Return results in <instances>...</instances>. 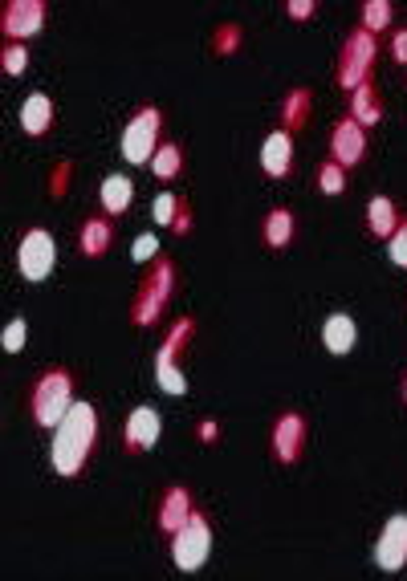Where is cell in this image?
<instances>
[{
	"label": "cell",
	"mask_w": 407,
	"mask_h": 581,
	"mask_svg": "<svg viewBox=\"0 0 407 581\" xmlns=\"http://www.w3.org/2000/svg\"><path fill=\"white\" fill-rule=\"evenodd\" d=\"M114 244V216L106 212H90L78 220V252L86 256V261H98V256H106Z\"/></svg>",
	"instance_id": "15"
},
{
	"label": "cell",
	"mask_w": 407,
	"mask_h": 581,
	"mask_svg": "<svg viewBox=\"0 0 407 581\" xmlns=\"http://www.w3.org/2000/svg\"><path fill=\"white\" fill-rule=\"evenodd\" d=\"M131 204H135V179L127 175V171H114V175H106L102 183H98V208L106 212V216H127L131 212Z\"/></svg>",
	"instance_id": "16"
},
{
	"label": "cell",
	"mask_w": 407,
	"mask_h": 581,
	"mask_svg": "<svg viewBox=\"0 0 407 581\" xmlns=\"http://www.w3.org/2000/svg\"><path fill=\"white\" fill-rule=\"evenodd\" d=\"M155 382H159V391H163V395H171V399H184V395H188V378H184L180 362L155 366Z\"/></svg>",
	"instance_id": "27"
},
{
	"label": "cell",
	"mask_w": 407,
	"mask_h": 581,
	"mask_svg": "<svg viewBox=\"0 0 407 581\" xmlns=\"http://www.w3.org/2000/svg\"><path fill=\"white\" fill-rule=\"evenodd\" d=\"M0 70H5L9 78H21L29 70V49H25V41H5V49H0Z\"/></svg>",
	"instance_id": "29"
},
{
	"label": "cell",
	"mask_w": 407,
	"mask_h": 581,
	"mask_svg": "<svg viewBox=\"0 0 407 581\" xmlns=\"http://www.w3.org/2000/svg\"><path fill=\"white\" fill-rule=\"evenodd\" d=\"M180 200H184V196H176V191H159V196H155V204H151V216H155V224H159V228H171V224H176Z\"/></svg>",
	"instance_id": "30"
},
{
	"label": "cell",
	"mask_w": 407,
	"mask_h": 581,
	"mask_svg": "<svg viewBox=\"0 0 407 581\" xmlns=\"http://www.w3.org/2000/svg\"><path fill=\"white\" fill-rule=\"evenodd\" d=\"M371 557H375V565H379L383 573L407 569V516H403V512H395V516H387V521H383Z\"/></svg>",
	"instance_id": "10"
},
{
	"label": "cell",
	"mask_w": 407,
	"mask_h": 581,
	"mask_svg": "<svg viewBox=\"0 0 407 581\" xmlns=\"http://www.w3.org/2000/svg\"><path fill=\"white\" fill-rule=\"evenodd\" d=\"M261 171L269 179H285L294 171V131H285V126H273L261 143Z\"/></svg>",
	"instance_id": "14"
},
{
	"label": "cell",
	"mask_w": 407,
	"mask_h": 581,
	"mask_svg": "<svg viewBox=\"0 0 407 581\" xmlns=\"http://www.w3.org/2000/svg\"><path fill=\"white\" fill-rule=\"evenodd\" d=\"M387 53H391V61H399V66H407V25H399V29L391 33V41H387Z\"/></svg>",
	"instance_id": "35"
},
{
	"label": "cell",
	"mask_w": 407,
	"mask_h": 581,
	"mask_svg": "<svg viewBox=\"0 0 407 581\" xmlns=\"http://www.w3.org/2000/svg\"><path fill=\"white\" fill-rule=\"evenodd\" d=\"M375 61H379V33L355 25L351 33L342 37V49H338V66H334V82L342 90H355L359 82H367L375 74Z\"/></svg>",
	"instance_id": "4"
},
{
	"label": "cell",
	"mask_w": 407,
	"mask_h": 581,
	"mask_svg": "<svg viewBox=\"0 0 407 581\" xmlns=\"http://www.w3.org/2000/svg\"><path fill=\"white\" fill-rule=\"evenodd\" d=\"M176 265L167 261V256H155V261L143 269V281L135 289V301H131V326L147 330V326H159L167 305H171V293H176Z\"/></svg>",
	"instance_id": "3"
},
{
	"label": "cell",
	"mask_w": 407,
	"mask_h": 581,
	"mask_svg": "<svg viewBox=\"0 0 407 581\" xmlns=\"http://www.w3.org/2000/svg\"><path fill=\"white\" fill-rule=\"evenodd\" d=\"M49 21V0H5L0 9V33L5 41H29Z\"/></svg>",
	"instance_id": "9"
},
{
	"label": "cell",
	"mask_w": 407,
	"mask_h": 581,
	"mask_svg": "<svg viewBox=\"0 0 407 581\" xmlns=\"http://www.w3.org/2000/svg\"><path fill=\"white\" fill-rule=\"evenodd\" d=\"M212 541H216V533H212V516L208 512H192L188 521L171 533V565H176L180 573H196V569H204L208 565V557H212Z\"/></svg>",
	"instance_id": "5"
},
{
	"label": "cell",
	"mask_w": 407,
	"mask_h": 581,
	"mask_svg": "<svg viewBox=\"0 0 407 581\" xmlns=\"http://www.w3.org/2000/svg\"><path fill=\"white\" fill-rule=\"evenodd\" d=\"M330 159H338L346 171L367 159V126L359 118L346 114L330 126Z\"/></svg>",
	"instance_id": "11"
},
{
	"label": "cell",
	"mask_w": 407,
	"mask_h": 581,
	"mask_svg": "<svg viewBox=\"0 0 407 581\" xmlns=\"http://www.w3.org/2000/svg\"><path fill=\"white\" fill-rule=\"evenodd\" d=\"M196 512V496H192V488L188 484H167L163 492H159V500H155V529L163 533V537H171L176 533L188 516Z\"/></svg>",
	"instance_id": "12"
},
{
	"label": "cell",
	"mask_w": 407,
	"mask_h": 581,
	"mask_svg": "<svg viewBox=\"0 0 407 581\" xmlns=\"http://www.w3.org/2000/svg\"><path fill=\"white\" fill-rule=\"evenodd\" d=\"M399 220H403V212H399V204L391 196H371V204H367V232L375 240H387Z\"/></svg>",
	"instance_id": "22"
},
{
	"label": "cell",
	"mask_w": 407,
	"mask_h": 581,
	"mask_svg": "<svg viewBox=\"0 0 407 581\" xmlns=\"http://www.w3.org/2000/svg\"><path fill=\"white\" fill-rule=\"evenodd\" d=\"M314 179H318V191H322V196H342V191H346V167H342L338 159H330V155L318 163V175H314Z\"/></svg>",
	"instance_id": "26"
},
{
	"label": "cell",
	"mask_w": 407,
	"mask_h": 581,
	"mask_svg": "<svg viewBox=\"0 0 407 581\" xmlns=\"http://www.w3.org/2000/svg\"><path fill=\"white\" fill-rule=\"evenodd\" d=\"M53 122H57V106H53V98H49L45 90L25 94V102H21V131H25L29 139H41V135L53 131Z\"/></svg>",
	"instance_id": "17"
},
{
	"label": "cell",
	"mask_w": 407,
	"mask_h": 581,
	"mask_svg": "<svg viewBox=\"0 0 407 581\" xmlns=\"http://www.w3.org/2000/svg\"><path fill=\"white\" fill-rule=\"evenodd\" d=\"M318 13V0H285V17L289 21H310Z\"/></svg>",
	"instance_id": "34"
},
{
	"label": "cell",
	"mask_w": 407,
	"mask_h": 581,
	"mask_svg": "<svg viewBox=\"0 0 407 581\" xmlns=\"http://www.w3.org/2000/svg\"><path fill=\"white\" fill-rule=\"evenodd\" d=\"M98 411L94 403H74L70 415L53 427V439H49V464L53 472L62 476V480H78L86 468H90V456H94V447H98Z\"/></svg>",
	"instance_id": "1"
},
{
	"label": "cell",
	"mask_w": 407,
	"mask_h": 581,
	"mask_svg": "<svg viewBox=\"0 0 407 581\" xmlns=\"http://www.w3.org/2000/svg\"><path fill=\"white\" fill-rule=\"evenodd\" d=\"M163 435V419L155 407H135L123 423V451L127 456H147V451L159 443Z\"/></svg>",
	"instance_id": "13"
},
{
	"label": "cell",
	"mask_w": 407,
	"mask_h": 581,
	"mask_svg": "<svg viewBox=\"0 0 407 581\" xmlns=\"http://www.w3.org/2000/svg\"><path fill=\"white\" fill-rule=\"evenodd\" d=\"M200 443H216L220 439V427H216V419H200Z\"/></svg>",
	"instance_id": "37"
},
{
	"label": "cell",
	"mask_w": 407,
	"mask_h": 581,
	"mask_svg": "<svg viewBox=\"0 0 407 581\" xmlns=\"http://www.w3.org/2000/svg\"><path fill=\"white\" fill-rule=\"evenodd\" d=\"M351 118H359L363 126H375L383 118V94H379L375 78H367L351 90Z\"/></svg>",
	"instance_id": "21"
},
{
	"label": "cell",
	"mask_w": 407,
	"mask_h": 581,
	"mask_svg": "<svg viewBox=\"0 0 407 581\" xmlns=\"http://www.w3.org/2000/svg\"><path fill=\"white\" fill-rule=\"evenodd\" d=\"M306 439H310V427L298 411H281L273 419V431H269V456L289 468V464H298L302 460V451H306Z\"/></svg>",
	"instance_id": "8"
},
{
	"label": "cell",
	"mask_w": 407,
	"mask_h": 581,
	"mask_svg": "<svg viewBox=\"0 0 407 581\" xmlns=\"http://www.w3.org/2000/svg\"><path fill=\"white\" fill-rule=\"evenodd\" d=\"M78 403V378L70 366H49L33 378L29 395H25V411L33 419V427L41 431H53L70 415V407Z\"/></svg>",
	"instance_id": "2"
},
{
	"label": "cell",
	"mask_w": 407,
	"mask_h": 581,
	"mask_svg": "<svg viewBox=\"0 0 407 581\" xmlns=\"http://www.w3.org/2000/svg\"><path fill=\"white\" fill-rule=\"evenodd\" d=\"M171 232H176V236H188L192 232V204L188 200H180V212H176V224H171Z\"/></svg>",
	"instance_id": "36"
},
{
	"label": "cell",
	"mask_w": 407,
	"mask_h": 581,
	"mask_svg": "<svg viewBox=\"0 0 407 581\" xmlns=\"http://www.w3.org/2000/svg\"><path fill=\"white\" fill-rule=\"evenodd\" d=\"M131 256H135L139 265H151L155 256H159V240H155L151 232H147V236H135V244H131Z\"/></svg>",
	"instance_id": "33"
},
{
	"label": "cell",
	"mask_w": 407,
	"mask_h": 581,
	"mask_svg": "<svg viewBox=\"0 0 407 581\" xmlns=\"http://www.w3.org/2000/svg\"><path fill=\"white\" fill-rule=\"evenodd\" d=\"M355 342H359V326H355L351 313H330L322 321V346H326V354L346 358V354L355 350Z\"/></svg>",
	"instance_id": "18"
},
{
	"label": "cell",
	"mask_w": 407,
	"mask_h": 581,
	"mask_svg": "<svg viewBox=\"0 0 407 581\" xmlns=\"http://www.w3.org/2000/svg\"><path fill=\"white\" fill-rule=\"evenodd\" d=\"M13 261H17V273H21L29 285L49 281L53 269H57V240H53V232H49V228H25L21 240H17Z\"/></svg>",
	"instance_id": "7"
},
{
	"label": "cell",
	"mask_w": 407,
	"mask_h": 581,
	"mask_svg": "<svg viewBox=\"0 0 407 581\" xmlns=\"http://www.w3.org/2000/svg\"><path fill=\"white\" fill-rule=\"evenodd\" d=\"M294 232H298V216L289 212V208L265 212V220H261V240H265V248H285L289 240H294Z\"/></svg>",
	"instance_id": "23"
},
{
	"label": "cell",
	"mask_w": 407,
	"mask_h": 581,
	"mask_svg": "<svg viewBox=\"0 0 407 581\" xmlns=\"http://www.w3.org/2000/svg\"><path fill=\"white\" fill-rule=\"evenodd\" d=\"M314 114V94L306 86H289L281 106H277V126H285V131H302V126L310 122Z\"/></svg>",
	"instance_id": "19"
},
{
	"label": "cell",
	"mask_w": 407,
	"mask_h": 581,
	"mask_svg": "<svg viewBox=\"0 0 407 581\" xmlns=\"http://www.w3.org/2000/svg\"><path fill=\"white\" fill-rule=\"evenodd\" d=\"M192 338H196V317H180V321H171V330H167V338H163V342H159V350H155V366H167V362H180Z\"/></svg>",
	"instance_id": "20"
},
{
	"label": "cell",
	"mask_w": 407,
	"mask_h": 581,
	"mask_svg": "<svg viewBox=\"0 0 407 581\" xmlns=\"http://www.w3.org/2000/svg\"><path fill=\"white\" fill-rule=\"evenodd\" d=\"M395 21V0H363L359 5V25L371 33H387Z\"/></svg>",
	"instance_id": "25"
},
{
	"label": "cell",
	"mask_w": 407,
	"mask_h": 581,
	"mask_svg": "<svg viewBox=\"0 0 407 581\" xmlns=\"http://www.w3.org/2000/svg\"><path fill=\"white\" fill-rule=\"evenodd\" d=\"M159 143H163V110H159L155 102H143V106L127 118V126H123L119 151H123V159H127L131 167H147Z\"/></svg>",
	"instance_id": "6"
},
{
	"label": "cell",
	"mask_w": 407,
	"mask_h": 581,
	"mask_svg": "<svg viewBox=\"0 0 407 581\" xmlns=\"http://www.w3.org/2000/svg\"><path fill=\"white\" fill-rule=\"evenodd\" d=\"M241 41H245V29H241L237 21H224V25H216V29H212V53H220V57L237 53V49H241Z\"/></svg>",
	"instance_id": "28"
},
{
	"label": "cell",
	"mask_w": 407,
	"mask_h": 581,
	"mask_svg": "<svg viewBox=\"0 0 407 581\" xmlns=\"http://www.w3.org/2000/svg\"><path fill=\"white\" fill-rule=\"evenodd\" d=\"M387 256H391V265L407 269V216L395 224V232L387 236Z\"/></svg>",
	"instance_id": "32"
},
{
	"label": "cell",
	"mask_w": 407,
	"mask_h": 581,
	"mask_svg": "<svg viewBox=\"0 0 407 581\" xmlns=\"http://www.w3.org/2000/svg\"><path fill=\"white\" fill-rule=\"evenodd\" d=\"M399 399H403V407H407V370H403V378H399Z\"/></svg>",
	"instance_id": "38"
},
{
	"label": "cell",
	"mask_w": 407,
	"mask_h": 581,
	"mask_svg": "<svg viewBox=\"0 0 407 581\" xmlns=\"http://www.w3.org/2000/svg\"><path fill=\"white\" fill-rule=\"evenodd\" d=\"M25 338H29V321L25 317L5 321V334H0V346H5V354H21L25 350Z\"/></svg>",
	"instance_id": "31"
},
{
	"label": "cell",
	"mask_w": 407,
	"mask_h": 581,
	"mask_svg": "<svg viewBox=\"0 0 407 581\" xmlns=\"http://www.w3.org/2000/svg\"><path fill=\"white\" fill-rule=\"evenodd\" d=\"M147 167H151L155 179H176V175H184V143L180 139H163L155 147V155H151Z\"/></svg>",
	"instance_id": "24"
}]
</instances>
